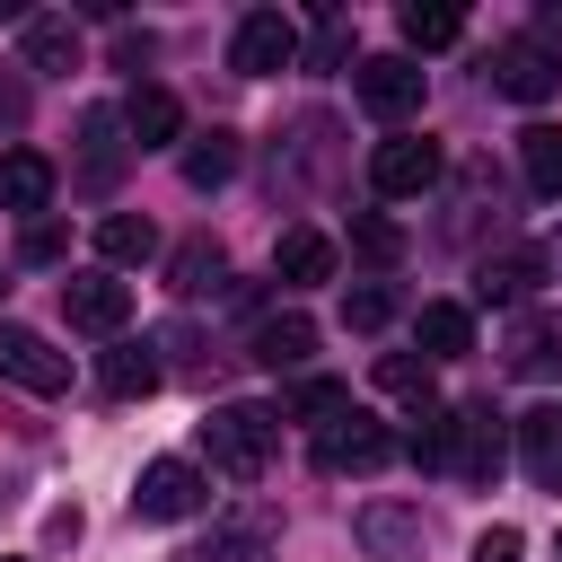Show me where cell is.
Here are the masks:
<instances>
[{"label": "cell", "mask_w": 562, "mask_h": 562, "mask_svg": "<svg viewBox=\"0 0 562 562\" xmlns=\"http://www.w3.org/2000/svg\"><path fill=\"white\" fill-rule=\"evenodd\" d=\"M202 448H211V465H228L237 483H255V474L272 465V448H281V413H263V404H220V413L202 422Z\"/></svg>", "instance_id": "obj_1"}, {"label": "cell", "mask_w": 562, "mask_h": 562, "mask_svg": "<svg viewBox=\"0 0 562 562\" xmlns=\"http://www.w3.org/2000/svg\"><path fill=\"white\" fill-rule=\"evenodd\" d=\"M492 88L518 97V105H544V97L562 88V53H553L544 35H509V44L492 53Z\"/></svg>", "instance_id": "obj_2"}, {"label": "cell", "mask_w": 562, "mask_h": 562, "mask_svg": "<svg viewBox=\"0 0 562 562\" xmlns=\"http://www.w3.org/2000/svg\"><path fill=\"white\" fill-rule=\"evenodd\" d=\"M351 88H360V105H369L378 123L422 114V61H404V53H369V61L351 70Z\"/></svg>", "instance_id": "obj_3"}, {"label": "cell", "mask_w": 562, "mask_h": 562, "mask_svg": "<svg viewBox=\"0 0 562 562\" xmlns=\"http://www.w3.org/2000/svg\"><path fill=\"white\" fill-rule=\"evenodd\" d=\"M369 184H378L386 202H413V193H430V184H439V140H422V132H395V140H378V158H369Z\"/></svg>", "instance_id": "obj_4"}, {"label": "cell", "mask_w": 562, "mask_h": 562, "mask_svg": "<svg viewBox=\"0 0 562 562\" xmlns=\"http://www.w3.org/2000/svg\"><path fill=\"white\" fill-rule=\"evenodd\" d=\"M386 457H395V439H386V422H369L360 404H351L334 430H316V465H325V474H378Z\"/></svg>", "instance_id": "obj_5"}, {"label": "cell", "mask_w": 562, "mask_h": 562, "mask_svg": "<svg viewBox=\"0 0 562 562\" xmlns=\"http://www.w3.org/2000/svg\"><path fill=\"white\" fill-rule=\"evenodd\" d=\"M211 501V483H202V465H184V457H158V465H140V483H132V509L140 518H193Z\"/></svg>", "instance_id": "obj_6"}, {"label": "cell", "mask_w": 562, "mask_h": 562, "mask_svg": "<svg viewBox=\"0 0 562 562\" xmlns=\"http://www.w3.org/2000/svg\"><path fill=\"white\" fill-rule=\"evenodd\" d=\"M0 378H18L26 395H61L70 386V351H53L35 325H9L0 316Z\"/></svg>", "instance_id": "obj_7"}, {"label": "cell", "mask_w": 562, "mask_h": 562, "mask_svg": "<svg viewBox=\"0 0 562 562\" xmlns=\"http://www.w3.org/2000/svg\"><path fill=\"white\" fill-rule=\"evenodd\" d=\"M228 61H237L246 79H272V70H290V61H299V26H290L281 9H255V18H237Z\"/></svg>", "instance_id": "obj_8"}, {"label": "cell", "mask_w": 562, "mask_h": 562, "mask_svg": "<svg viewBox=\"0 0 562 562\" xmlns=\"http://www.w3.org/2000/svg\"><path fill=\"white\" fill-rule=\"evenodd\" d=\"M61 307H70L79 334H123V325H132V281H114V272H70V281H61Z\"/></svg>", "instance_id": "obj_9"}, {"label": "cell", "mask_w": 562, "mask_h": 562, "mask_svg": "<svg viewBox=\"0 0 562 562\" xmlns=\"http://www.w3.org/2000/svg\"><path fill=\"white\" fill-rule=\"evenodd\" d=\"M501 457H509L501 413H492V404H465V413H457V448H448V465H457L465 483H492V474H501Z\"/></svg>", "instance_id": "obj_10"}, {"label": "cell", "mask_w": 562, "mask_h": 562, "mask_svg": "<svg viewBox=\"0 0 562 562\" xmlns=\"http://www.w3.org/2000/svg\"><path fill=\"white\" fill-rule=\"evenodd\" d=\"M536 281H544V255H536V246H509V255H483V263H474V299H483V307H518Z\"/></svg>", "instance_id": "obj_11"}, {"label": "cell", "mask_w": 562, "mask_h": 562, "mask_svg": "<svg viewBox=\"0 0 562 562\" xmlns=\"http://www.w3.org/2000/svg\"><path fill=\"white\" fill-rule=\"evenodd\" d=\"M44 202H53V158L44 149H0V211H18L35 228Z\"/></svg>", "instance_id": "obj_12"}, {"label": "cell", "mask_w": 562, "mask_h": 562, "mask_svg": "<svg viewBox=\"0 0 562 562\" xmlns=\"http://www.w3.org/2000/svg\"><path fill=\"white\" fill-rule=\"evenodd\" d=\"M123 132H132V149H167V140L184 132L176 88H132V97H123Z\"/></svg>", "instance_id": "obj_13"}, {"label": "cell", "mask_w": 562, "mask_h": 562, "mask_svg": "<svg viewBox=\"0 0 562 562\" xmlns=\"http://www.w3.org/2000/svg\"><path fill=\"white\" fill-rule=\"evenodd\" d=\"M518 457H527V474H536L544 492H562V404H536V413L518 422Z\"/></svg>", "instance_id": "obj_14"}, {"label": "cell", "mask_w": 562, "mask_h": 562, "mask_svg": "<svg viewBox=\"0 0 562 562\" xmlns=\"http://www.w3.org/2000/svg\"><path fill=\"white\" fill-rule=\"evenodd\" d=\"M97 386H105L114 404H140V395H158V360H149L140 342H114V351L97 360Z\"/></svg>", "instance_id": "obj_15"}, {"label": "cell", "mask_w": 562, "mask_h": 562, "mask_svg": "<svg viewBox=\"0 0 562 562\" xmlns=\"http://www.w3.org/2000/svg\"><path fill=\"white\" fill-rule=\"evenodd\" d=\"M272 272H281L290 290H307V281H325V272H334V237H316V228H290V237L272 246Z\"/></svg>", "instance_id": "obj_16"}, {"label": "cell", "mask_w": 562, "mask_h": 562, "mask_svg": "<svg viewBox=\"0 0 562 562\" xmlns=\"http://www.w3.org/2000/svg\"><path fill=\"white\" fill-rule=\"evenodd\" d=\"M457 351H474V316L457 299H430L422 307V360H457Z\"/></svg>", "instance_id": "obj_17"}, {"label": "cell", "mask_w": 562, "mask_h": 562, "mask_svg": "<svg viewBox=\"0 0 562 562\" xmlns=\"http://www.w3.org/2000/svg\"><path fill=\"white\" fill-rule=\"evenodd\" d=\"M307 351H316V325H307V316H263V325H255V360H263V369H299Z\"/></svg>", "instance_id": "obj_18"}, {"label": "cell", "mask_w": 562, "mask_h": 562, "mask_svg": "<svg viewBox=\"0 0 562 562\" xmlns=\"http://www.w3.org/2000/svg\"><path fill=\"white\" fill-rule=\"evenodd\" d=\"M97 255H105V263H149V255H158V228H149L140 211H114V220H97Z\"/></svg>", "instance_id": "obj_19"}, {"label": "cell", "mask_w": 562, "mask_h": 562, "mask_svg": "<svg viewBox=\"0 0 562 562\" xmlns=\"http://www.w3.org/2000/svg\"><path fill=\"white\" fill-rule=\"evenodd\" d=\"M518 167L536 193H562V123H527L518 132Z\"/></svg>", "instance_id": "obj_20"}, {"label": "cell", "mask_w": 562, "mask_h": 562, "mask_svg": "<svg viewBox=\"0 0 562 562\" xmlns=\"http://www.w3.org/2000/svg\"><path fill=\"white\" fill-rule=\"evenodd\" d=\"M360 536H369L386 562H422V518H413V509H369Z\"/></svg>", "instance_id": "obj_21"}, {"label": "cell", "mask_w": 562, "mask_h": 562, "mask_svg": "<svg viewBox=\"0 0 562 562\" xmlns=\"http://www.w3.org/2000/svg\"><path fill=\"white\" fill-rule=\"evenodd\" d=\"M26 61L35 70H70L79 61V26L70 18H26Z\"/></svg>", "instance_id": "obj_22"}, {"label": "cell", "mask_w": 562, "mask_h": 562, "mask_svg": "<svg viewBox=\"0 0 562 562\" xmlns=\"http://www.w3.org/2000/svg\"><path fill=\"white\" fill-rule=\"evenodd\" d=\"M228 176H237V140H228V132H211V140L184 149V184H193V193H211V184H228Z\"/></svg>", "instance_id": "obj_23"}, {"label": "cell", "mask_w": 562, "mask_h": 562, "mask_svg": "<svg viewBox=\"0 0 562 562\" xmlns=\"http://www.w3.org/2000/svg\"><path fill=\"white\" fill-rule=\"evenodd\" d=\"M290 413H299V422H316V430H334V422L351 413V386H342V378H299Z\"/></svg>", "instance_id": "obj_24"}, {"label": "cell", "mask_w": 562, "mask_h": 562, "mask_svg": "<svg viewBox=\"0 0 562 562\" xmlns=\"http://www.w3.org/2000/svg\"><path fill=\"white\" fill-rule=\"evenodd\" d=\"M562 360V316H527L509 334V369H553Z\"/></svg>", "instance_id": "obj_25"}, {"label": "cell", "mask_w": 562, "mask_h": 562, "mask_svg": "<svg viewBox=\"0 0 562 562\" xmlns=\"http://www.w3.org/2000/svg\"><path fill=\"white\" fill-rule=\"evenodd\" d=\"M395 26H404V44H413V53H439V44H457V35H465V18H457V9H422V0H413Z\"/></svg>", "instance_id": "obj_26"}, {"label": "cell", "mask_w": 562, "mask_h": 562, "mask_svg": "<svg viewBox=\"0 0 562 562\" xmlns=\"http://www.w3.org/2000/svg\"><path fill=\"white\" fill-rule=\"evenodd\" d=\"M378 386H386V395H413V404H430V369H422L413 351H386V360H378Z\"/></svg>", "instance_id": "obj_27"}, {"label": "cell", "mask_w": 562, "mask_h": 562, "mask_svg": "<svg viewBox=\"0 0 562 562\" xmlns=\"http://www.w3.org/2000/svg\"><path fill=\"white\" fill-rule=\"evenodd\" d=\"M386 316H395V299H386V290H378V281H369V290H351V299H342V325H360V334H378V325H386Z\"/></svg>", "instance_id": "obj_28"}, {"label": "cell", "mask_w": 562, "mask_h": 562, "mask_svg": "<svg viewBox=\"0 0 562 562\" xmlns=\"http://www.w3.org/2000/svg\"><path fill=\"white\" fill-rule=\"evenodd\" d=\"M211 272H220V246H211V237H193V246L176 255V290H202Z\"/></svg>", "instance_id": "obj_29"}, {"label": "cell", "mask_w": 562, "mask_h": 562, "mask_svg": "<svg viewBox=\"0 0 562 562\" xmlns=\"http://www.w3.org/2000/svg\"><path fill=\"white\" fill-rule=\"evenodd\" d=\"M61 255H70V237H61L53 220H35V228H26V263H61Z\"/></svg>", "instance_id": "obj_30"}, {"label": "cell", "mask_w": 562, "mask_h": 562, "mask_svg": "<svg viewBox=\"0 0 562 562\" xmlns=\"http://www.w3.org/2000/svg\"><path fill=\"white\" fill-rule=\"evenodd\" d=\"M474 562H518V527H483L474 536Z\"/></svg>", "instance_id": "obj_31"}, {"label": "cell", "mask_w": 562, "mask_h": 562, "mask_svg": "<svg viewBox=\"0 0 562 562\" xmlns=\"http://www.w3.org/2000/svg\"><path fill=\"white\" fill-rule=\"evenodd\" d=\"M351 237H360V255H378V263L395 255V228H386V220H351Z\"/></svg>", "instance_id": "obj_32"}]
</instances>
